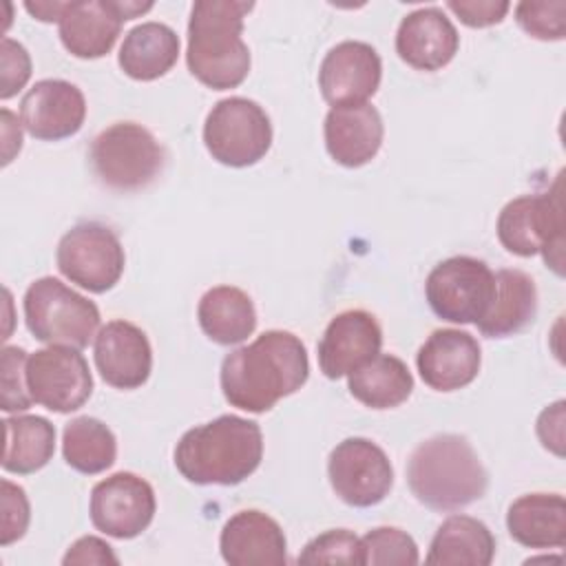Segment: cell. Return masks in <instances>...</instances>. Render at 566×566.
<instances>
[{
  "label": "cell",
  "instance_id": "obj_27",
  "mask_svg": "<svg viewBox=\"0 0 566 566\" xmlns=\"http://www.w3.org/2000/svg\"><path fill=\"white\" fill-rule=\"evenodd\" d=\"M493 555L495 537L484 522L471 515H451L438 526L424 562L436 566H489Z\"/></svg>",
  "mask_w": 566,
  "mask_h": 566
},
{
  "label": "cell",
  "instance_id": "obj_33",
  "mask_svg": "<svg viewBox=\"0 0 566 566\" xmlns=\"http://www.w3.org/2000/svg\"><path fill=\"white\" fill-rule=\"evenodd\" d=\"M515 20L531 38L562 40L566 35V2H520L515 7Z\"/></svg>",
  "mask_w": 566,
  "mask_h": 566
},
{
  "label": "cell",
  "instance_id": "obj_7",
  "mask_svg": "<svg viewBox=\"0 0 566 566\" xmlns=\"http://www.w3.org/2000/svg\"><path fill=\"white\" fill-rule=\"evenodd\" d=\"M88 159L104 186L133 192L155 181L166 155L148 128L135 122H117L93 139Z\"/></svg>",
  "mask_w": 566,
  "mask_h": 566
},
{
  "label": "cell",
  "instance_id": "obj_20",
  "mask_svg": "<svg viewBox=\"0 0 566 566\" xmlns=\"http://www.w3.org/2000/svg\"><path fill=\"white\" fill-rule=\"evenodd\" d=\"M458 46V29L438 7H422L407 13L396 31L398 57L418 71L447 66L455 57Z\"/></svg>",
  "mask_w": 566,
  "mask_h": 566
},
{
  "label": "cell",
  "instance_id": "obj_35",
  "mask_svg": "<svg viewBox=\"0 0 566 566\" xmlns=\"http://www.w3.org/2000/svg\"><path fill=\"white\" fill-rule=\"evenodd\" d=\"M0 71H2L0 73V97L9 99L18 91H22L31 77V57L20 42H15L11 38H2Z\"/></svg>",
  "mask_w": 566,
  "mask_h": 566
},
{
  "label": "cell",
  "instance_id": "obj_26",
  "mask_svg": "<svg viewBox=\"0 0 566 566\" xmlns=\"http://www.w3.org/2000/svg\"><path fill=\"white\" fill-rule=\"evenodd\" d=\"M197 318L203 334L219 345H239L256 329L254 303L234 285L210 287L197 305Z\"/></svg>",
  "mask_w": 566,
  "mask_h": 566
},
{
  "label": "cell",
  "instance_id": "obj_13",
  "mask_svg": "<svg viewBox=\"0 0 566 566\" xmlns=\"http://www.w3.org/2000/svg\"><path fill=\"white\" fill-rule=\"evenodd\" d=\"M153 9V2L133 0H75L66 2L60 15V40L64 49L82 60L106 55L126 20Z\"/></svg>",
  "mask_w": 566,
  "mask_h": 566
},
{
  "label": "cell",
  "instance_id": "obj_30",
  "mask_svg": "<svg viewBox=\"0 0 566 566\" xmlns=\"http://www.w3.org/2000/svg\"><path fill=\"white\" fill-rule=\"evenodd\" d=\"M62 455L71 469L84 475L102 473L115 462V433L97 418H73L62 431Z\"/></svg>",
  "mask_w": 566,
  "mask_h": 566
},
{
  "label": "cell",
  "instance_id": "obj_40",
  "mask_svg": "<svg viewBox=\"0 0 566 566\" xmlns=\"http://www.w3.org/2000/svg\"><path fill=\"white\" fill-rule=\"evenodd\" d=\"M22 148V130L13 113L2 108V164L7 166L15 153Z\"/></svg>",
  "mask_w": 566,
  "mask_h": 566
},
{
  "label": "cell",
  "instance_id": "obj_4",
  "mask_svg": "<svg viewBox=\"0 0 566 566\" xmlns=\"http://www.w3.org/2000/svg\"><path fill=\"white\" fill-rule=\"evenodd\" d=\"M407 484L420 504L458 511L484 495L489 475L467 438L438 433L411 451Z\"/></svg>",
  "mask_w": 566,
  "mask_h": 566
},
{
  "label": "cell",
  "instance_id": "obj_2",
  "mask_svg": "<svg viewBox=\"0 0 566 566\" xmlns=\"http://www.w3.org/2000/svg\"><path fill=\"white\" fill-rule=\"evenodd\" d=\"M261 458V427L232 413L188 429L175 447V467L192 484H239L259 469Z\"/></svg>",
  "mask_w": 566,
  "mask_h": 566
},
{
  "label": "cell",
  "instance_id": "obj_15",
  "mask_svg": "<svg viewBox=\"0 0 566 566\" xmlns=\"http://www.w3.org/2000/svg\"><path fill=\"white\" fill-rule=\"evenodd\" d=\"M382 62L378 51L358 40H345L332 46L318 69V88L323 99L334 106L365 104L380 86Z\"/></svg>",
  "mask_w": 566,
  "mask_h": 566
},
{
  "label": "cell",
  "instance_id": "obj_41",
  "mask_svg": "<svg viewBox=\"0 0 566 566\" xmlns=\"http://www.w3.org/2000/svg\"><path fill=\"white\" fill-rule=\"evenodd\" d=\"M66 2H24V9L42 22H60Z\"/></svg>",
  "mask_w": 566,
  "mask_h": 566
},
{
  "label": "cell",
  "instance_id": "obj_6",
  "mask_svg": "<svg viewBox=\"0 0 566 566\" xmlns=\"http://www.w3.org/2000/svg\"><path fill=\"white\" fill-rule=\"evenodd\" d=\"M22 305L27 327L40 343L84 349L97 336V305L55 276L33 281Z\"/></svg>",
  "mask_w": 566,
  "mask_h": 566
},
{
  "label": "cell",
  "instance_id": "obj_32",
  "mask_svg": "<svg viewBox=\"0 0 566 566\" xmlns=\"http://www.w3.org/2000/svg\"><path fill=\"white\" fill-rule=\"evenodd\" d=\"M298 564H363L360 537L347 528L316 535L298 553Z\"/></svg>",
  "mask_w": 566,
  "mask_h": 566
},
{
  "label": "cell",
  "instance_id": "obj_3",
  "mask_svg": "<svg viewBox=\"0 0 566 566\" xmlns=\"http://www.w3.org/2000/svg\"><path fill=\"white\" fill-rule=\"evenodd\" d=\"M254 9L239 0H199L188 22V71L212 91L237 88L250 71V49L243 42V18Z\"/></svg>",
  "mask_w": 566,
  "mask_h": 566
},
{
  "label": "cell",
  "instance_id": "obj_18",
  "mask_svg": "<svg viewBox=\"0 0 566 566\" xmlns=\"http://www.w3.org/2000/svg\"><path fill=\"white\" fill-rule=\"evenodd\" d=\"M93 356L102 380L115 389L142 387L153 369L148 336L128 321L106 323L95 336Z\"/></svg>",
  "mask_w": 566,
  "mask_h": 566
},
{
  "label": "cell",
  "instance_id": "obj_14",
  "mask_svg": "<svg viewBox=\"0 0 566 566\" xmlns=\"http://www.w3.org/2000/svg\"><path fill=\"white\" fill-rule=\"evenodd\" d=\"M155 509L153 486L130 471L113 473L91 491V522L99 533L115 539L142 535L150 526Z\"/></svg>",
  "mask_w": 566,
  "mask_h": 566
},
{
  "label": "cell",
  "instance_id": "obj_10",
  "mask_svg": "<svg viewBox=\"0 0 566 566\" xmlns=\"http://www.w3.org/2000/svg\"><path fill=\"white\" fill-rule=\"evenodd\" d=\"M55 261L71 283L104 294L122 279L126 256L119 237L108 226L84 221L60 239Z\"/></svg>",
  "mask_w": 566,
  "mask_h": 566
},
{
  "label": "cell",
  "instance_id": "obj_9",
  "mask_svg": "<svg viewBox=\"0 0 566 566\" xmlns=\"http://www.w3.org/2000/svg\"><path fill=\"white\" fill-rule=\"evenodd\" d=\"M495 274L475 256L440 261L424 281V296L436 316L449 323H478L491 307Z\"/></svg>",
  "mask_w": 566,
  "mask_h": 566
},
{
  "label": "cell",
  "instance_id": "obj_23",
  "mask_svg": "<svg viewBox=\"0 0 566 566\" xmlns=\"http://www.w3.org/2000/svg\"><path fill=\"white\" fill-rule=\"evenodd\" d=\"M509 535L526 548H562L566 544V502L559 493H526L506 513Z\"/></svg>",
  "mask_w": 566,
  "mask_h": 566
},
{
  "label": "cell",
  "instance_id": "obj_12",
  "mask_svg": "<svg viewBox=\"0 0 566 566\" xmlns=\"http://www.w3.org/2000/svg\"><path fill=\"white\" fill-rule=\"evenodd\" d=\"M334 493L349 506L367 509L382 502L394 486V467L387 453L367 438H345L327 460Z\"/></svg>",
  "mask_w": 566,
  "mask_h": 566
},
{
  "label": "cell",
  "instance_id": "obj_8",
  "mask_svg": "<svg viewBox=\"0 0 566 566\" xmlns=\"http://www.w3.org/2000/svg\"><path fill=\"white\" fill-rule=\"evenodd\" d=\"M203 144L212 159L245 168L265 157L272 146L268 113L248 97H226L212 106L203 124Z\"/></svg>",
  "mask_w": 566,
  "mask_h": 566
},
{
  "label": "cell",
  "instance_id": "obj_19",
  "mask_svg": "<svg viewBox=\"0 0 566 566\" xmlns=\"http://www.w3.org/2000/svg\"><path fill=\"white\" fill-rule=\"evenodd\" d=\"M478 340L462 329H436L418 349L416 365L422 382L436 391H455L471 385L480 371Z\"/></svg>",
  "mask_w": 566,
  "mask_h": 566
},
{
  "label": "cell",
  "instance_id": "obj_38",
  "mask_svg": "<svg viewBox=\"0 0 566 566\" xmlns=\"http://www.w3.org/2000/svg\"><path fill=\"white\" fill-rule=\"evenodd\" d=\"M62 564L64 566H71V564H99V566L113 564V566H117L119 557L113 553V548L102 537L84 535L69 546L66 555L62 557Z\"/></svg>",
  "mask_w": 566,
  "mask_h": 566
},
{
  "label": "cell",
  "instance_id": "obj_39",
  "mask_svg": "<svg viewBox=\"0 0 566 566\" xmlns=\"http://www.w3.org/2000/svg\"><path fill=\"white\" fill-rule=\"evenodd\" d=\"M564 400L546 407L537 418V438L544 449L553 451L557 458H564Z\"/></svg>",
  "mask_w": 566,
  "mask_h": 566
},
{
  "label": "cell",
  "instance_id": "obj_34",
  "mask_svg": "<svg viewBox=\"0 0 566 566\" xmlns=\"http://www.w3.org/2000/svg\"><path fill=\"white\" fill-rule=\"evenodd\" d=\"M27 358L22 347L2 349V411H27L31 407V394L27 389Z\"/></svg>",
  "mask_w": 566,
  "mask_h": 566
},
{
  "label": "cell",
  "instance_id": "obj_28",
  "mask_svg": "<svg viewBox=\"0 0 566 566\" xmlns=\"http://www.w3.org/2000/svg\"><path fill=\"white\" fill-rule=\"evenodd\" d=\"M413 391V376L394 354H376L349 374V394L365 407L391 409Z\"/></svg>",
  "mask_w": 566,
  "mask_h": 566
},
{
  "label": "cell",
  "instance_id": "obj_17",
  "mask_svg": "<svg viewBox=\"0 0 566 566\" xmlns=\"http://www.w3.org/2000/svg\"><path fill=\"white\" fill-rule=\"evenodd\" d=\"M382 329L374 314L365 310H345L336 314L318 343V367L336 380L380 354Z\"/></svg>",
  "mask_w": 566,
  "mask_h": 566
},
{
  "label": "cell",
  "instance_id": "obj_37",
  "mask_svg": "<svg viewBox=\"0 0 566 566\" xmlns=\"http://www.w3.org/2000/svg\"><path fill=\"white\" fill-rule=\"evenodd\" d=\"M447 7L460 18L462 24L473 29H484L500 24L509 13V2H493V0H449Z\"/></svg>",
  "mask_w": 566,
  "mask_h": 566
},
{
  "label": "cell",
  "instance_id": "obj_31",
  "mask_svg": "<svg viewBox=\"0 0 566 566\" xmlns=\"http://www.w3.org/2000/svg\"><path fill=\"white\" fill-rule=\"evenodd\" d=\"M365 566H411L420 562L418 546L409 533L396 526H378L360 537Z\"/></svg>",
  "mask_w": 566,
  "mask_h": 566
},
{
  "label": "cell",
  "instance_id": "obj_21",
  "mask_svg": "<svg viewBox=\"0 0 566 566\" xmlns=\"http://www.w3.org/2000/svg\"><path fill=\"white\" fill-rule=\"evenodd\" d=\"M219 548L230 566H281L287 562L283 528L256 509L239 511L223 524Z\"/></svg>",
  "mask_w": 566,
  "mask_h": 566
},
{
  "label": "cell",
  "instance_id": "obj_25",
  "mask_svg": "<svg viewBox=\"0 0 566 566\" xmlns=\"http://www.w3.org/2000/svg\"><path fill=\"white\" fill-rule=\"evenodd\" d=\"M537 312L535 281L522 270L495 272V294L489 312L475 323L489 338H504L522 332Z\"/></svg>",
  "mask_w": 566,
  "mask_h": 566
},
{
  "label": "cell",
  "instance_id": "obj_29",
  "mask_svg": "<svg viewBox=\"0 0 566 566\" xmlns=\"http://www.w3.org/2000/svg\"><path fill=\"white\" fill-rule=\"evenodd\" d=\"M2 469L29 475L49 464L55 453V427L42 416L4 418Z\"/></svg>",
  "mask_w": 566,
  "mask_h": 566
},
{
  "label": "cell",
  "instance_id": "obj_16",
  "mask_svg": "<svg viewBox=\"0 0 566 566\" xmlns=\"http://www.w3.org/2000/svg\"><path fill=\"white\" fill-rule=\"evenodd\" d=\"M86 117L84 93L66 80H40L20 102V119L31 137L57 142L75 135Z\"/></svg>",
  "mask_w": 566,
  "mask_h": 566
},
{
  "label": "cell",
  "instance_id": "obj_36",
  "mask_svg": "<svg viewBox=\"0 0 566 566\" xmlns=\"http://www.w3.org/2000/svg\"><path fill=\"white\" fill-rule=\"evenodd\" d=\"M2 546L13 544L15 539H20L27 528H29V520H31V509H29V500L22 486L13 484L11 480H2Z\"/></svg>",
  "mask_w": 566,
  "mask_h": 566
},
{
  "label": "cell",
  "instance_id": "obj_5",
  "mask_svg": "<svg viewBox=\"0 0 566 566\" xmlns=\"http://www.w3.org/2000/svg\"><path fill=\"white\" fill-rule=\"evenodd\" d=\"M500 243L517 256L544 254V261L564 274V203L562 175L544 195H522L511 199L497 217Z\"/></svg>",
  "mask_w": 566,
  "mask_h": 566
},
{
  "label": "cell",
  "instance_id": "obj_1",
  "mask_svg": "<svg viewBox=\"0 0 566 566\" xmlns=\"http://www.w3.org/2000/svg\"><path fill=\"white\" fill-rule=\"evenodd\" d=\"M307 376L310 358L303 340L292 332L268 329L223 358L219 380L232 407L263 413L298 391Z\"/></svg>",
  "mask_w": 566,
  "mask_h": 566
},
{
  "label": "cell",
  "instance_id": "obj_11",
  "mask_svg": "<svg viewBox=\"0 0 566 566\" xmlns=\"http://www.w3.org/2000/svg\"><path fill=\"white\" fill-rule=\"evenodd\" d=\"M27 389L35 405L55 413H71L91 398L93 376L80 349L49 345L29 354Z\"/></svg>",
  "mask_w": 566,
  "mask_h": 566
},
{
  "label": "cell",
  "instance_id": "obj_24",
  "mask_svg": "<svg viewBox=\"0 0 566 566\" xmlns=\"http://www.w3.org/2000/svg\"><path fill=\"white\" fill-rule=\"evenodd\" d=\"M179 57V35L164 22H142L133 27L119 46V69L139 82L166 75Z\"/></svg>",
  "mask_w": 566,
  "mask_h": 566
},
{
  "label": "cell",
  "instance_id": "obj_22",
  "mask_svg": "<svg viewBox=\"0 0 566 566\" xmlns=\"http://www.w3.org/2000/svg\"><path fill=\"white\" fill-rule=\"evenodd\" d=\"M323 135L325 148L336 164L358 168L371 161L380 150L385 126L376 106L365 102L329 108L325 115Z\"/></svg>",
  "mask_w": 566,
  "mask_h": 566
}]
</instances>
